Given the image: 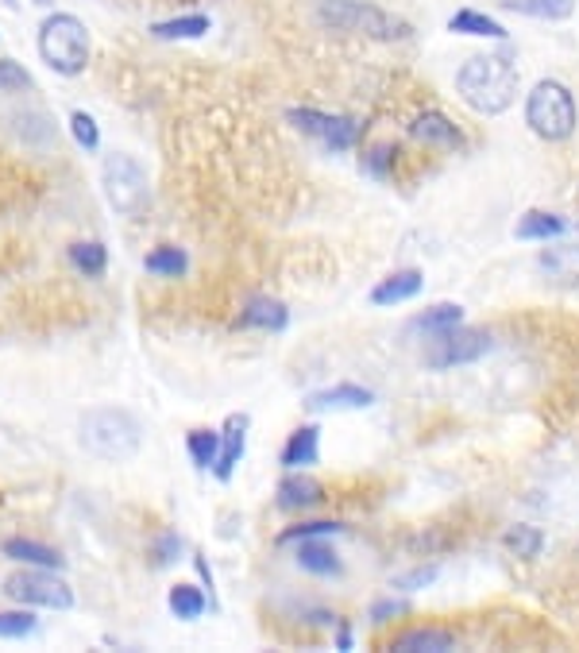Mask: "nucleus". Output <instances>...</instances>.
I'll use <instances>...</instances> for the list:
<instances>
[{"instance_id": "aec40b11", "label": "nucleus", "mask_w": 579, "mask_h": 653, "mask_svg": "<svg viewBox=\"0 0 579 653\" xmlns=\"http://www.w3.org/2000/svg\"><path fill=\"white\" fill-rule=\"evenodd\" d=\"M66 259H70L74 271L86 274V279H101V274L108 271V247L97 244V240H74V244L66 247Z\"/></svg>"}, {"instance_id": "a878e982", "label": "nucleus", "mask_w": 579, "mask_h": 653, "mask_svg": "<svg viewBox=\"0 0 579 653\" xmlns=\"http://www.w3.org/2000/svg\"><path fill=\"white\" fill-rule=\"evenodd\" d=\"M456 325H464V306H456V302H437V306H429L425 313H417V318L410 321L413 333H429V336Z\"/></svg>"}, {"instance_id": "c756f323", "label": "nucleus", "mask_w": 579, "mask_h": 653, "mask_svg": "<svg viewBox=\"0 0 579 653\" xmlns=\"http://www.w3.org/2000/svg\"><path fill=\"white\" fill-rule=\"evenodd\" d=\"M333 534H344V522H333V518L298 522V526H286V530L279 534V546H298V541H309V538H333Z\"/></svg>"}, {"instance_id": "423d86ee", "label": "nucleus", "mask_w": 579, "mask_h": 653, "mask_svg": "<svg viewBox=\"0 0 579 653\" xmlns=\"http://www.w3.org/2000/svg\"><path fill=\"white\" fill-rule=\"evenodd\" d=\"M101 190H105V202L113 205L120 217H140L151 202V182H147V170H143L140 159L132 155H108L101 163Z\"/></svg>"}, {"instance_id": "f03ea898", "label": "nucleus", "mask_w": 579, "mask_h": 653, "mask_svg": "<svg viewBox=\"0 0 579 653\" xmlns=\"http://www.w3.org/2000/svg\"><path fill=\"white\" fill-rule=\"evenodd\" d=\"M78 445L81 452L105 460V464H124L140 452L143 425L124 407H93L78 418Z\"/></svg>"}, {"instance_id": "f8f14e48", "label": "nucleus", "mask_w": 579, "mask_h": 653, "mask_svg": "<svg viewBox=\"0 0 579 653\" xmlns=\"http://www.w3.org/2000/svg\"><path fill=\"white\" fill-rule=\"evenodd\" d=\"M410 136L417 143H429V148L437 151H460L464 148V132H460L456 124L448 120L445 113H422V116H413L410 124Z\"/></svg>"}, {"instance_id": "473e14b6", "label": "nucleus", "mask_w": 579, "mask_h": 653, "mask_svg": "<svg viewBox=\"0 0 579 653\" xmlns=\"http://www.w3.org/2000/svg\"><path fill=\"white\" fill-rule=\"evenodd\" d=\"M31 86H36V81H31V74H27L16 59H0V98H12V93H27Z\"/></svg>"}, {"instance_id": "0eeeda50", "label": "nucleus", "mask_w": 579, "mask_h": 653, "mask_svg": "<svg viewBox=\"0 0 579 653\" xmlns=\"http://www.w3.org/2000/svg\"><path fill=\"white\" fill-rule=\"evenodd\" d=\"M0 592L9 596L20 607H47V611H70L74 607V588L54 568H20V573L4 576Z\"/></svg>"}, {"instance_id": "f3484780", "label": "nucleus", "mask_w": 579, "mask_h": 653, "mask_svg": "<svg viewBox=\"0 0 579 653\" xmlns=\"http://www.w3.org/2000/svg\"><path fill=\"white\" fill-rule=\"evenodd\" d=\"M0 553L16 561V565H31V568H62V553L47 541H31V538H9L0 546Z\"/></svg>"}, {"instance_id": "e433bc0d", "label": "nucleus", "mask_w": 579, "mask_h": 653, "mask_svg": "<svg viewBox=\"0 0 579 653\" xmlns=\"http://www.w3.org/2000/svg\"><path fill=\"white\" fill-rule=\"evenodd\" d=\"M406 611H410V603L406 600H375L368 611L371 623H390V618H402Z\"/></svg>"}, {"instance_id": "4468645a", "label": "nucleus", "mask_w": 579, "mask_h": 653, "mask_svg": "<svg viewBox=\"0 0 579 653\" xmlns=\"http://www.w3.org/2000/svg\"><path fill=\"white\" fill-rule=\"evenodd\" d=\"M240 329H263V333H282L290 325V309L279 298H267V294H255L244 302L236 318Z\"/></svg>"}, {"instance_id": "f704fd0d", "label": "nucleus", "mask_w": 579, "mask_h": 653, "mask_svg": "<svg viewBox=\"0 0 579 653\" xmlns=\"http://www.w3.org/2000/svg\"><path fill=\"white\" fill-rule=\"evenodd\" d=\"M437 576H440L437 565H422V568H410V573H398L390 584H395L398 592H422V588H433V584H437Z\"/></svg>"}, {"instance_id": "20e7f679", "label": "nucleus", "mask_w": 579, "mask_h": 653, "mask_svg": "<svg viewBox=\"0 0 579 653\" xmlns=\"http://www.w3.org/2000/svg\"><path fill=\"white\" fill-rule=\"evenodd\" d=\"M36 47H39V59H43L54 74H62V78L86 74L89 51H93L89 27L81 24L74 12H54V16H47L43 24H39Z\"/></svg>"}, {"instance_id": "b1692460", "label": "nucleus", "mask_w": 579, "mask_h": 653, "mask_svg": "<svg viewBox=\"0 0 579 653\" xmlns=\"http://www.w3.org/2000/svg\"><path fill=\"white\" fill-rule=\"evenodd\" d=\"M568 232V221L556 217V213H544V209H529L518 225H514V236L518 240H556Z\"/></svg>"}, {"instance_id": "393cba45", "label": "nucleus", "mask_w": 579, "mask_h": 653, "mask_svg": "<svg viewBox=\"0 0 579 653\" xmlns=\"http://www.w3.org/2000/svg\"><path fill=\"white\" fill-rule=\"evenodd\" d=\"M167 607L175 618H182V623H193V618H202L205 611L213 607V600L202 592V588H193V584H175L167 596Z\"/></svg>"}, {"instance_id": "2eb2a0df", "label": "nucleus", "mask_w": 579, "mask_h": 653, "mask_svg": "<svg viewBox=\"0 0 579 653\" xmlns=\"http://www.w3.org/2000/svg\"><path fill=\"white\" fill-rule=\"evenodd\" d=\"M279 511H309V507H317L321 499H325V487L317 484L313 476H301V472H286L279 484Z\"/></svg>"}, {"instance_id": "cd10ccee", "label": "nucleus", "mask_w": 579, "mask_h": 653, "mask_svg": "<svg viewBox=\"0 0 579 653\" xmlns=\"http://www.w3.org/2000/svg\"><path fill=\"white\" fill-rule=\"evenodd\" d=\"M537 267H541L544 274H553V279H579V247L576 244L544 247Z\"/></svg>"}, {"instance_id": "ea45409f", "label": "nucleus", "mask_w": 579, "mask_h": 653, "mask_svg": "<svg viewBox=\"0 0 579 653\" xmlns=\"http://www.w3.org/2000/svg\"><path fill=\"white\" fill-rule=\"evenodd\" d=\"M36 4H51V0H36Z\"/></svg>"}, {"instance_id": "7c9ffc66", "label": "nucleus", "mask_w": 579, "mask_h": 653, "mask_svg": "<svg viewBox=\"0 0 579 653\" xmlns=\"http://www.w3.org/2000/svg\"><path fill=\"white\" fill-rule=\"evenodd\" d=\"M185 449H190L193 464L202 472L213 469V460H217V449H220V433L213 430H190L185 433Z\"/></svg>"}, {"instance_id": "5701e85b", "label": "nucleus", "mask_w": 579, "mask_h": 653, "mask_svg": "<svg viewBox=\"0 0 579 653\" xmlns=\"http://www.w3.org/2000/svg\"><path fill=\"white\" fill-rule=\"evenodd\" d=\"M448 31L452 36H479V39H506V27L499 24V20L483 16V12L475 9H460L448 16Z\"/></svg>"}, {"instance_id": "1a4fd4ad", "label": "nucleus", "mask_w": 579, "mask_h": 653, "mask_svg": "<svg viewBox=\"0 0 579 653\" xmlns=\"http://www.w3.org/2000/svg\"><path fill=\"white\" fill-rule=\"evenodd\" d=\"M286 120L298 128L301 136L317 140L325 151L340 155V151H351L356 140H360V124L351 116H336V113H321V108H290Z\"/></svg>"}, {"instance_id": "bb28decb", "label": "nucleus", "mask_w": 579, "mask_h": 653, "mask_svg": "<svg viewBox=\"0 0 579 653\" xmlns=\"http://www.w3.org/2000/svg\"><path fill=\"white\" fill-rule=\"evenodd\" d=\"M143 271L158 274V279H182V274L190 271V256H185L182 247L163 244V247H155V252L143 256Z\"/></svg>"}, {"instance_id": "2f4dec72", "label": "nucleus", "mask_w": 579, "mask_h": 653, "mask_svg": "<svg viewBox=\"0 0 579 653\" xmlns=\"http://www.w3.org/2000/svg\"><path fill=\"white\" fill-rule=\"evenodd\" d=\"M39 630V618L36 607H24V611H0V638H27Z\"/></svg>"}, {"instance_id": "4be33fe9", "label": "nucleus", "mask_w": 579, "mask_h": 653, "mask_svg": "<svg viewBox=\"0 0 579 653\" xmlns=\"http://www.w3.org/2000/svg\"><path fill=\"white\" fill-rule=\"evenodd\" d=\"M502 12H518V16L549 20V24H561L576 12L579 0H499Z\"/></svg>"}, {"instance_id": "39448f33", "label": "nucleus", "mask_w": 579, "mask_h": 653, "mask_svg": "<svg viewBox=\"0 0 579 653\" xmlns=\"http://www.w3.org/2000/svg\"><path fill=\"white\" fill-rule=\"evenodd\" d=\"M526 124L529 132L544 143H564L571 140L579 124V105L571 98V89L556 78H541L526 98Z\"/></svg>"}, {"instance_id": "a211bd4d", "label": "nucleus", "mask_w": 579, "mask_h": 653, "mask_svg": "<svg viewBox=\"0 0 579 653\" xmlns=\"http://www.w3.org/2000/svg\"><path fill=\"white\" fill-rule=\"evenodd\" d=\"M395 650L398 653H448V650H456V635L445 627H417V630H406L395 642Z\"/></svg>"}, {"instance_id": "9d476101", "label": "nucleus", "mask_w": 579, "mask_h": 653, "mask_svg": "<svg viewBox=\"0 0 579 653\" xmlns=\"http://www.w3.org/2000/svg\"><path fill=\"white\" fill-rule=\"evenodd\" d=\"M247 430H252V418L247 414H229L224 425H220V449L209 469V472H217L220 484H229V479L236 476V464L247 452Z\"/></svg>"}, {"instance_id": "c85d7f7f", "label": "nucleus", "mask_w": 579, "mask_h": 653, "mask_svg": "<svg viewBox=\"0 0 579 653\" xmlns=\"http://www.w3.org/2000/svg\"><path fill=\"white\" fill-rule=\"evenodd\" d=\"M502 546H506L514 556H522V561H533V556H541V549H544V534H541V526L518 522V526H510V530L502 534Z\"/></svg>"}, {"instance_id": "f257e3e1", "label": "nucleus", "mask_w": 579, "mask_h": 653, "mask_svg": "<svg viewBox=\"0 0 579 653\" xmlns=\"http://www.w3.org/2000/svg\"><path fill=\"white\" fill-rule=\"evenodd\" d=\"M456 93L483 116H502L518 101V66L502 54H472L456 71Z\"/></svg>"}, {"instance_id": "412c9836", "label": "nucleus", "mask_w": 579, "mask_h": 653, "mask_svg": "<svg viewBox=\"0 0 579 653\" xmlns=\"http://www.w3.org/2000/svg\"><path fill=\"white\" fill-rule=\"evenodd\" d=\"M213 20L202 16V12H193V16H175V20H158L151 24V36L155 39H167V43H178V39H205L209 36Z\"/></svg>"}, {"instance_id": "7ed1b4c3", "label": "nucleus", "mask_w": 579, "mask_h": 653, "mask_svg": "<svg viewBox=\"0 0 579 653\" xmlns=\"http://www.w3.org/2000/svg\"><path fill=\"white\" fill-rule=\"evenodd\" d=\"M317 20L329 31H348V36L375 39V43H402V39L413 36L410 20L378 9V4H368V0H321Z\"/></svg>"}, {"instance_id": "dca6fc26", "label": "nucleus", "mask_w": 579, "mask_h": 653, "mask_svg": "<svg viewBox=\"0 0 579 653\" xmlns=\"http://www.w3.org/2000/svg\"><path fill=\"white\" fill-rule=\"evenodd\" d=\"M279 460L286 472L313 469L317 460H321V430H317V425H298V430L290 433V441Z\"/></svg>"}, {"instance_id": "58836bf2", "label": "nucleus", "mask_w": 579, "mask_h": 653, "mask_svg": "<svg viewBox=\"0 0 579 653\" xmlns=\"http://www.w3.org/2000/svg\"><path fill=\"white\" fill-rule=\"evenodd\" d=\"M351 645H356V635H351L348 623H340V627H336V650H351Z\"/></svg>"}, {"instance_id": "ddd939ff", "label": "nucleus", "mask_w": 579, "mask_h": 653, "mask_svg": "<svg viewBox=\"0 0 579 653\" xmlns=\"http://www.w3.org/2000/svg\"><path fill=\"white\" fill-rule=\"evenodd\" d=\"M425 279L417 267H406V271H395L386 274V279H378L375 291H371V306L386 309V306H402V302H413L417 294H422Z\"/></svg>"}, {"instance_id": "4c0bfd02", "label": "nucleus", "mask_w": 579, "mask_h": 653, "mask_svg": "<svg viewBox=\"0 0 579 653\" xmlns=\"http://www.w3.org/2000/svg\"><path fill=\"white\" fill-rule=\"evenodd\" d=\"M386 163H390V148H375V151H371V159L363 163V167H368L375 178H386Z\"/></svg>"}, {"instance_id": "6ab92c4d", "label": "nucleus", "mask_w": 579, "mask_h": 653, "mask_svg": "<svg viewBox=\"0 0 579 653\" xmlns=\"http://www.w3.org/2000/svg\"><path fill=\"white\" fill-rule=\"evenodd\" d=\"M298 568L309 576H336L344 565L333 546H325L321 538H309V541H298Z\"/></svg>"}, {"instance_id": "9b49d317", "label": "nucleus", "mask_w": 579, "mask_h": 653, "mask_svg": "<svg viewBox=\"0 0 579 653\" xmlns=\"http://www.w3.org/2000/svg\"><path fill=\"white\" fill-rule=\"evenodd\" d=\"M375 407V390L360 387V383H336V387L313 390L306 398V410L313 414H329V410H368Z\"/></svg>"}, {"instance_id": "6e6552de", "label": "nucleus", "mask_w": 579, "mask_h": 653, "mask_svg": "<svg viewBox=\"0 0 579 653\" xmlns=\"http://www.w3.org/2000/svg\"><path fill=\"white\" fill-rule=\"evenodd\" d=\"M494 353V336L487 329L456 325L445 329V333L429 336V348H425V368L448 371V368H464V363H479L483 356Z\"/></svg>"}, {"instance_id": "72a5a7b5", "label": "nucleus", "mask_w": 579, "mask_h": 653, "mask_svg": "<svg viewBox=\"0 0 579 653\" xmlns=\"http://www.w3.org/2000/svg\"><path fill=\"white\" fill-rule=\"evenodd\" d=\"M70 136H74V143H78L81 151H89V155L101 148V128H97L93 116L81 113V108H74V113H70Z\"/></svg>"}, {"instance_id": "c9c22d12", "label": "nucleus", "mask_w": 579, "mask_h": 653, "mask_svg": "<svg viewBox=\"0 0 579 653\" xmlns=\"http://www.w3.org/2000/svg\"><path fill=\"white\" fill-rule=\"evenodd\" d=\"M182 553H185V546H182L178 534H163V538H155V546H151V561H155V568L178 565V556Z\"/></svg>"}]
</instances>
